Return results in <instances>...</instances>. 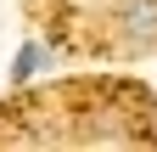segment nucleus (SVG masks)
I'll return each instance as SVG.
<instances>
[{
  "instance_id": "1",
  "label": "nucleus",
  "mask_w": 157,
  "mask_h": 152,
  "mask_svg": "<svg viewBox=\"0 0 157 152\" xmlns=\"http://www.w3.org/2000/svg\"><path fill=\"white\" fill-rule=\"evenodd\" d=\"M118 34L129 51H151L157 45V0H124L118 6Z\"/></svg>"
},
{
  "instance_id": "2",
  "label": "nucleus",
  "mask_w": 157,
  "mask_h": 152,
  "mask_svg": "<svg viewBox=\"0 0 157 152\" xmlns=\"http://www.w3.org/2000/svg\"><path fill=\"white\" fill-rule=\"evenodd\" d=\"M45 62H51V51L28 40L23 51H17V62H11V85H28V79H34V73H39V68H45Z\"/></svg>"
}]
</instances>
